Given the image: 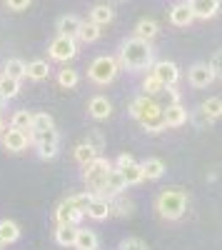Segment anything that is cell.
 <instances>
[{"label":"cell","instance_id":"obj_1","mask_svg":"<svg viewBox=\"0 0 222 250\" xmlns=\"http://www.w3.org/2000/svg\"><path fill=\"white\" fill-rule=\"evenodd\" d=\"M120 65L125 70H150L152 62H155V50L148 40H140V38H130L120 45Z\"/></svg>","mask_w":222,"mask_h":250},{"label":"cell","instance_id":"obj_2","mask_svg":"<svg viewBox=\"0 0 222 250\" xmlns=\"http://www.w3.org/2000/svg\"><path fill=\"white\" fill-rule=\"evenodd\" d=\"M130 115L143 125L148 133H163L165 130V118L163 105L152 95H140L130 103Z\"/></svg>","mask_w":222,"mask_h":250},{"label":"cell","instance_id":"obj_3","mask_svg":"<svg viewBox=\"0 0 222 250\" xmlns=\"http://www.w3.org/2000/svg\"><path fill=\"white\" fill-rule=\"evenodd\" d=\"M157 213L160 218H165V220H180L185 215L187 210V193L185 190H180V188H170V190H163L157 195Z\"/></svg>","mask_w":222,"mask_h":250},{"label":"cell","instance_id":"obj_4","mask_svg":"<svg viewBox=\"0 0 222 250\" xmlns=\"http://www.w3.org/2000/svg\"><path fill=\"white\" fill-rule=\"evenodd\" d=\"M83 180H85V185L90 188V193L92 195H103L105 193V183H108V175H110V170L115 168V165L108 160V158H95V160H90L88 165H83Z\"/></svg>","mask_w":222,"mask_h":250},{"label":"cell","instance_id":"obj_5","mask_svg":"<svg viewBox=\"0 0 222 250\" xmlns=\"http://www.w3.org/2000/svg\"><path fill=\"white\" fill-rule=\"evenodd\" d=\"M120 73V62L110 55H100L90 62V68H88V78L92 83H97V85H108V83H112Z\"/></svg>","mask_w":222,"mask_h":250},{"label":"cell","instance_id":"obj_6","mask_svg":"<svg viewBox=\"0 0 222 250\" xmlns=\"http://www.w3.org/2000/svg\"><path fill=\"white\" fill-rule=\"evenodd\" d=\"M28 140L30 143H35V148H37V155L43 158V160H53L55 155H57V143H60V135H57V130L55 128H50V130H28Z\"/></svg>","mask_w":222,"mask_h":250},{"label":"cell","instance_id":"obj_7","mask_svg":"<svg viewBox=\"0 0 222 250\" xmlns=\"http://www.w3.org/2000/svg\"><path fill=\"white\" fill-rule=\"evenodd\" d=\"M48 53H50V58L57 60V62H68V60H73V58L77 55V43H75V38L57 35L53 43H50Z\"/></svg>","mask_w":222,"mask_h":250},{"label":"cell","instance_id":"obj_8","mask_svg":"<svg viewBox=\"0 0 222 250\" xmlns=\"http://www.w3.org/2000/svg\"><path fill=\"white\" fill-rule=\"evenodd\" d=\"M150 73L163 83L165 88H170V85H177V80H180V68L175 65L172 60H157V62H152V68H150Z\"/></svg>","mask_w":222,"mask_h":250},{"label":"cell","instance_id":"obj_9","mask_svg":"<svg viewBox=\"0 0 222 250\" xmlns=\"http://www.w3.org/2000/svg\"><path fill=\"white\" fill-rule=\"evenodd\" d=\"M187 80L192 88H207L215 80V73L210 68V62H195V65L187 70Z\"/></svg>","mask_w":222,"mask_h":250},{"label":"cell","instance_id":"obj_10","mask_svg":"<svg viewBox=\"0 0 222 250\" xmlns=\"http://www.w3.org/2000/svg\"><path fill=\"white\" fill-rule=\"evenodd\" d=\"M85 215L92 220H105L112 215V198H103V195H92V200L85 208Z\"/></svg>","mask_w":222,"mask_h":250},{"label":"cell","instance_id":"obj_11","mask_svg":"<svg viewBox=\"0 0 222 250\" xmlns=\"http://www.w3.org/2000/svg\"><path fill=\"white\" fill-rule=\"evenodd\" d=\"M83 218H85V213H83V210H77V208H75L68 198L55 208V220H57V223H65V225H80V220H83Z\"/></svg>","mask_w":222,"mask_h":250},{"label":"cell","instance_id":"obj_12","mask_svg":"<svg viewBox=\"0 0 222 250\" xmlns=\"http://www.w3.org/2000/svg\"><path fill=\"white\" fill-rule=\"evenodd\" d=\"M28 133L25 130H18V128H8L3 133V145H5V150L10 153H23L28 148Z\"/></svg>","mask_w":222,"mask_h":250},{"label":"cell","instance_id":"obj_13","mask_svg":"<svg viewBox=\"0 0 222 250\" xmlns=\"http://www.w3.org/2000/svg\"><path fill=\"white\" fill-rule=\"evenodd\" d=\"M163 118H165V128H183L187 123V110L180 103H167L163 108Z\"/></svg>","mask_w":222,"mask_h":250},{"label":"cell","instance_id":"obj_14","mask_svg":"<svg viewBox=\"0 0 222 250\" xmlns=\"http://www.w3.org/2000/svg\"><path fill=\"white\" fill-rule=\"evenodd\" d=\"M187 5H190V10H192L195 18L210 20V18H215L217 10H220V0H187Z\"/></svg>","mask_w":222,"mask_h":250},{"label":"cell","instance_id":"obj_15","mask_svg":"<svg viewBox=\"0 0 222 250\" xmlns=\"http://www.w3.org/2000/svg\"><path fill=\"white\" fill-rule=\"evenodd\" d=\"M192 20H195V15H192V10H190L187 3H177V5L170 8V23H172V25H177V28H187Z\"/></svg>","mask_w":222,"mask_h":250},{"label":"cell","instance_id":"obj_16","mask_svg":"<svg viewBox=\"0 0 222 250\" xmlns=\"http://www.w3.org/2000/svg\"><path fill=\"white\" fill-rule=\"evenodd\" d=\"M125 188H128V183H125L123 173H120L117 168H112V170H110V175H108V183H105V193H103V198H115V195H123Z\"/></svg>","mask_w":222,"mask_h":250},{"label":"cell","instance_id":"obj_17","mask_svg":"<svg viewBox=\"0 0 222 250\" xmlns=\"http://www.w3.org/2000/svg\"><path fill=\"white\" fill-rule=\"evenodd\" d=\"M88 113L95 118V120H108L110 113H112V105H110V100L103 98V95H97L90 100V105H88Z\"/></svg>","mask_w":222,"mask_h":250},{"label":"cell","instance_id":"obj_18","mask_svg":"<svg viewBox=\"0 0 222 250\" xmlns=\"http://www.w3.org/2000/svg\"><path fill=\"white\" fill-rule=\"evenodd\" d=\"M77 228L80 225H65V223H57V230H55V243L63 245V248H73L75 238H77Z\"/></svg>","mask_w":222,"mask_h":250},{"label":"cell","instance_id":"obj_19","mask_svg":"<svg viewBox=\"0 0 222 250\" xmlns=\"http://www.w3.org/2000/svg\"><path fill=\"white\" fill-rule=\"evenodd\" d=\"M97 235L95 230H88V228H77V238H75V250H97Z\"/></svg>","mask_w":222,"mask_h":250},{"label":"cell","instance_id":"obj_20","mask_svg":"<svg viewBox=\"0 0 222 250\" xmlns=\"http://www.w3.org/2000/svg\"><path fill=\"white\" fill-rule=\"evenodd\" d=\"M80 23H83V20L75 18V15H63V18H57V35L75 38L77 30H80Z\"/></svg>","mask_w":222,"mask_h":250},{"label":"cell","instance_id":"obj_21","mask_svg":"<svg viewBox=\"0 0 222 250\" xmlns=\"http://www.w3.org/2000/svg\"><path fill=\"white\" fill-rule=\"evenodd\" d=\"M48 75H50V65H48V60H33V62H28L25 78H30V80H45Z\"/></svg>","mask_w":222,"mask_h":250},{"label":"cell","instance_id":"obj_22","mask_svg":"<svg viewBox=\"0 0 222 250\" xmlns=\"http://www.w3.org/2000/svg\"><path fill=\"white\" fill-rule=\"evenodd\" d=\"M143 173H145V180H157V178H163L165 163L160 160V158H148V160L143 163Z\"/></svg>","mask_w":222,"mask_h":250},{"label":"cell","instance_id":"obj_23","mask_svg":"<svg viewBox=\"0 0 222 250\" xmlns=\"http://www.w3.org/2000/svg\"><path fill=\"white\" fill-rule=\"evenodd\" d=\"M117 170L123 173V178H125L128 185H137V183H143V180H145L143 165H137V163H130V165H125V168H117Z\"/></svg>","mask_w":222,"mask_h":250},{"label":"cell","instance_id":"obj_24","mask_svg":"<svg viewBox=\"0 0 222 250\" xmlns=\"http://www.w3.org/2000/svg\"><path fill=\"white\" fill-rule=\"evenodd\" d=\"M20 238V228L18 223L13 220H0V240H3V245H10Z\"/></svg>","mask_w":222,"mask_h":250},{"label":"cell","instance_id":"obj_25","mask_svg":"<svg viewBox=\"0 0 222 250\" xmlns=\"http://www.w3.org/2000/svg\"><path fill=\"white\" fill-rule=\"evenodd\" d=\"M135 38H140V40H155L157 38V23L155 20H140V23L135 25Z\"/></svg>","mask_w":222,"mask_h":250},{"label":"cell","instance_id":"obj_26","mask_svg":"<svg viewBox=\"0 0 222 250\" xmlns=\"http://www.w3.org/2000/svg\"><path fill=\"white\" fill-rule=\"evenodd\" d=\"M18 93H20V80L10 78V75H0V95H3L5 100H10Z\"/></svg>","mask_w":222,"mask_h":250},{"label":"cell","instance_id":"obj_27","mask_svg":"<svg viewBox=\"0 0 222 250\" xmlns=\"http://www.w3.org/2000/svg\"><path fill=\"white\" fill-rule=\"evenodd\" d=\"M77 40H83V43H95V40L100 38V25L97 23H80V30H77V35H75Z\"/></svg>","mask_w":222,"mask_h":250},{"label":"cell","instance_id":"obj_28","mask_svg":"<svg viewBox=\"0 0 222 250\" xmlns=\"http://www.w3.org/2000/svg\"><path fill=\"white\" fill-rule=\"evenodd\" d=\"M112 8L110 5H105V3H100V5H95L92 10H90V20L92 23H97V25H108L110 20H112Z\"/></svg>","mask_w":222,"mask_h":250},{"label":"cell","instance_id":"obj_29","mask_svg":"<svg viewBox=\"0 0 222 250\" xmlns=\"http://www.w3.org/2000/svg\"><path fill=\"white\" fill-rule=\"evenodd\" d=\"M10 128H18V130H30L33 128V113L28 110H15L13 118H10Z\"/></svg>","mask_w":222,"mask_h":250},{"label":"cell","instance_id":"obj_30","mask_svg":"<svg viewBox=\"0 0 222 250\" xmlns=\"http://www.w3.org/2000/svg\"><path fill=\"white\" fill-rule=\"evenodd\" d=\"M100 153L92 148V145H88V143H80V145H75V160L80 163V165H88L90 160H95Z\"/></svg>","mask_w":222,"mask_h":250},{"label":"cell","instance_id":"obj_31","mask_svg":"<svg viewBox=\"0 0 222 250\" xmlns=\"http://www.w3.org/2000/svg\"><path fill=\"white\" fill-rule=\"evenodd\" d=\"M25 70H28V62H23L20 58H10V60L5 62V75H10V78L23 80V78H25Z\"/></svg>","mask_w":222,"mask_h":250},{"label":"cell","instance_id":"obj_32","mask_svg":"<svg viewBox=\"0 0 222 250\" xmlns=\"http://www.w3.org/2000/svg\"><path fill=\"white\" fill-rule=\"evenodd\" d=\"M57 83H60V88H75L77 83H80V75L73 68H63V70L57 73Z\"/></svg>","mask_w":222,"mask_h":250},{"label":"cell","instance_id":"obj_33","mask_svg":"<svg viewBox=\"0 0 222 250\" xmlns=\"http://www.w3.org/2000/svg\"><path fill=\"white\" fill-rule=\"evenodd\" d=\"M200 108L205 110V115H207V118L217 120V118H222V98H207Z\"/></svg>","mask_w":222,"mask_h":250},{"label":"cell","instance_id":"obj_34","mask_svg":"<svg viewBox=\"0 0 222 250\" xmlns=\"http://www.w3.org/2000/svg\"><path fill=\"white\" fill-rule=\"evenodd\" d=\"M143 90H145V95H160V93H165V85L152 73H148L145 80H143Z\"/></svg>","mask_w":222,"mask_h":250},{"label":"cell","instance_id":"obj_35","mask_svg":"<svg viewBox=\"0 0 222 250\" xmlns=\"http://www.w3.org/2000/svg\"><path fill=\"white\" fill-rule=\"evenodd\" d=\"M50 128H55L53 115H48V113H33V130L35 133L37 130H50Z\"/></svg>","mask_w":222,"mask_h":250},{"label":"cell","instance_id":"obj_36","mask_svg":"<svg viewBox=\"0 0 222 250\" xmlns=\"http://www.w3.org/2000/svg\"><path fill=\"white\" fill-rule=\"evenodd\" d=\"M112 213L120 215V218L130 215V213H132V203H130V200H123L120 195H115V198H112Z\"/></svg>","mask_w":222,"mask_h":250},{"label":"cell","instance_id":"obj_37","mask_svg":"<svg viewBox=\"0 0 222 250\" xmlns=\"http://www.w3.org/2000/svg\"><path fill=\"white\" fill-rule=\"evenodd\" d=\"M68 200H70V203H73V205L77 208V210H83V213H85V208H88V203L92 200V193H90V190H85V193H77V195H70Z\"/></svg>","mask_w":222,"mask_h":250},{"label":"cell","instance_id":"obj_38","mask_svg":"<svg viewBox=\"0 0 222 250\" xmlns=\"http://www.w3.org/2000/svg\"><path fill=\"white\" fill-rule=\"evenodd\" d=\"M85 143L88 145H92V148L100 153V150H105V138L100 135V130H90L88 133V138H85Z\"/></svg>","mask_w":222,"mask_h":250},{"label":"cell","instance_id":"obj_39","mask_svg":"<svg viewBox=\"0 0 222 250\" xmlns=\"http://www.w3.org/2000/svg\"><path fill=\"white\" fill-rule=\"evenodd\" d=\"M120 250H150V248H148V243L137 240V238H128L120 243Z\"/></svg>","mask_w":222,"mask_h":250},{"label":"cell","instance_id":"obj_40","mask_svg":"<svg viewBox=\"0 0 222 250\" xmlns=\"http://www.w3.org/2000/svg\"><path fill=\"white\" fill-rule=\"evenodd\" d=\"M210 68H212L215 78H220V80H222V50H217V53L212 55V60H210Z\"/></svg>","mask_w":222,"mask_h":250},{"label":"cell","instance_id":"obj_41","mask_svg":"<svg viewBox=\"0 0 222 250\" xmlns=\"http://www.w3.org/2000/svg\"><path fill=\"white\" fill-rule=\"evenodd\" d=\"M192 120H195V125H197V128H207V125L212 123V118H207L203 108H200V110H195V115H192Z\"/></svg>","mask_w":222,"mask_h":250},{"label":"cell","instance_id":"obj_42","mask_svg":"<svg viewBox=\"0 0 222 250\" xmlns=\"http://www.w3.org/2000/svg\"><path fill=\"white\" fill-rule=\"evenodd\" d=\"M5 5H8L10 10H25V8L30 5V0H5Z\"/></svg>","mask_w":222,"mask_h":250},{"label":"cell","instance_id":"obj_43","mask_svg":"<svg viewBox=\"0 0 222 250\" xmlns=\"http://www.w3.org/2000/svg\"><path fill=\"white\" fill-rule=\"evenodd\" d=\"M130 163H135V160H132V155L123 153V155H117V160H115V168H125V165H130Z\"/></svg>","mask_w":222,"mask_h":250},{"label":"cell","instance_id":"obj_44","mask_svg":"<svg viewBox=\"0 0 222 250\" xmlns=\"http://www.w3.org/2000/svg\"><path fill=\"white\" fill-rule=\"evenodd\" d=\"M8 130V125H5V120L3 118H0V138H3V133Z\"/></svg>","mask_w":222,"mask_h":250},{"label":"cell","instance_id":"obj_45","mask_svg":"<svg viewBox=\"0 0 222 250\" xmlns=\"http://www.w3.org/2000/svg\"><path fill=\"white\" fill-rule=\"evenodd\" d=\"M5 105H8V100H5L3 95H0V113H3V110H5Z\"/></svg>","mask_w":222,"mask_h":250},{"label":"cell","instance_id":"obj_46","mask_svg":"<svg viewBox=\"0 0 222 250\" xmlns=\"http://www.w3.org/2000/svg\"><path fill=\"white\" fill-rule=\"evenodd\" d=\"M0 248H3V240H0Z\"/></svg>","mask_w":222,"mask_h":250}]
</instances>
